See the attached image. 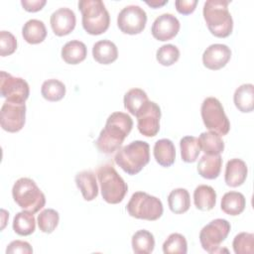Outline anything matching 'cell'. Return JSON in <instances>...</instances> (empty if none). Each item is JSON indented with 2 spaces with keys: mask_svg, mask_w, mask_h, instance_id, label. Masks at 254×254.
<instances>
[{
  "mask_svg": "<svg viewBox=\"0 0 254 254\" xmlns=\"http://www.w3.org/2000/svg\"><path fill=\"white\" fill-rule=\"evenodd\" d=\"M154 158L162 167H171L175 163L176 149L170 139H160L154 145Z\"/></svg>",
  "mask_w": 254,
  "mask_h": 254,
  "instance_id": "obj_19",
  "label": "cell"
},
{
  "mask_svg": "<svg viewBox=\"0 0 254 254\" xmlns=\"http://www.w3.org/2000/svg\"><path fill=\"white\" fill-rule=\"evenodd\" d=\"M75 184L83 198L87 201L93 200L98 194V187L95 174L92 171H82L76 174Z\"/></svg>",
  "mask_w": 254,
  "mask_h": 254,
  "instance_id": "obj_18",
  "label": "cell"
},
{
  "mask_svg": "<svg viewBox=\"0 0 254 254\" xmlns=\"http://www.w3.org/2000/svg\"><path fill=\"white\" fill-rule=\"evenodd\" d=\"M78 9L82 15V27L90 35H100L107 31L110 16L101 0H80Z\"/></svg>",
  "mask_w": 254,
  "mask_h": 254,
  "instance_id": "obj_4",
  "label": "cell"
},
{
  "mask_svg": "<svg viewBox=\"0 0 254 254\" xmlns=\"http://www.w3.org/2000/svg\"><path fill=\"white\" fill-rule=\"evenodd\" d=\"M227 0H207L203 5V18L208 30L217 38L228 37L233 30V19Z\"/></svg>",
  "mask_w": 254,
  "mask_h": 254,
  "instance_id": "obj_2",
  "label": "cell"
},
{
  "mask_svg": "<svg viewBox=\"0 0 254 254\" xmlns=\"http://www.w3.org/2000/svg\"><path fill=\"white\" fill-rule=\"evenodd\" d=\"M180 21L176 16L170 13H164L155 19L151 32L156 40L165 42L175 38L180 31Z\"/></svg>",
  "mask_w": 254,
  "mask_h": 254,
  "instance_id": "obj_14",
  "label": "cell"
},
{
  "mask_svg": "<svg viewBox=\"0 0 254 254\" xmlns=\"http://www.w3.org/2000/svg\"><path fill=\"white\" fill-rule=\"evenodd\" d=\"M230 228L231 225L226 219L216 218L211 220L199 232V241L202 248L210 254L227 252L226 249H220V244L227 238Z\"/></svg>",
  "mask_w": 254,
  "mask_h": 254,
  "instance_id": "obj_9",
  "label": "cell"
},
{
  "mask_svg": "<svg viewBox=\"0 0 254 254\" xmlns=\"http://www.w3.org/2000/svg\"><path fill=\"white\" fill-rule=\"evenodd\" d=\"M46 0H22L23 8L28 12H38L46 5Z\"/></svg>",
  "mask_w": 254,
  "mask_h": 254,
  "instance_id": "obj_41",
  "label": "cell"
},
{
  "mask_svg": "<svg viewBox=\"0 0 254 254\" xmlns=\"http://www.w3.org/2000/svg\"><path fill=\"white\" fill-rule=\"evenodd\" d=\"M17 49V39L7 31L0 32V55L6 57L12 55Z\"/></svg>",
  "mask_w": 254,
  "mask_h": 254,
  "instance_id": "obj_38",
  "label": "cell"
},
{
  "mask_svg": "<svg viewBox=\"0 0 254 254\" xmlns=\"http://www.w3.org/2000/svg\"><path fill=\"white\" fill-rule=\"evenodd\" d=\"M233 101L236 108L243 112L248 113L253 111L254 108V85L252 83H244L236 88Z\"/></svg>",
  "mask_w": 254,
  "mask_h": 254,
  "instance_id": "obj_23",
  "label": "cell"
},
{
  "mask_svg": "<svg viewBox=\"0 0 254 254\" xmlns=\"http://www.w3.org/2000/svg\"><path fill=\"white\" fill-rule=\"evenodd\" d=\"M180 58L179 49L172 44H166L160 47L156 53V59L162 65L170 66L178 62Z\"/></svg>",
  "mask_w": 254,
  "mask_h": 254,
  "instance_id": "obj_36",
  "label": "cell"
},
{
  "mask_svg": "<svg viewBox=\"0 0 254 254\" xmlns=\"http://www.w3.org/2000/svg\"><path fill=\"white\" fill-rule=\"evenodd\" d=\"M0 93L8 101L25 103L30 94V87L24 78L13 76L2 70L0 72Z\"/></svg>",
  "mask_w": 254,
  "mask_h": 254,
  "instance_id": "obj_11",
  "label": "cell"
},
{
  "mask_svg": "<svg viewBox=\"0 0 254 254\" xmlns=\"http://www.w3.org/2000/svg\"><path fill=\"white\" fill-rule=\"evenodd\" d=\"M36 229V220L34 213L23 210L18 212L13 219V230L21 236L32 234Z\"/></svg>",
  "mask_w": 254,
  "mask_h": 254,
  "instance_id": "obj_30",
  "label": "cell"
},
{
  "mask_svg": "<svg viewBox=\"0 0 254 254\" xmlns=\"http://www.w3.org/2000/svg\"><path fill=\"white\" fill-rule=\"evenodd\" d=\"M145 3H146L147 5H149L150 7L156 9V8L162 7V6H164L165 4H167V3H168V0H162V1H160V0H151V1H146Z\"/></svg>",
  "mask_w": 254,
  "mask_h": 254,
  "instance_id": "obj_42",
  "label": "cell"
},
{
  "mask_svg": "<svg viewBox=\"0 0 254 254\" xmlns=\"http://www.w3.org/2000/svg\"><path fill=\"white\" fill-rule=\"evenodd\" d=\"M139 132L146 137H154L160 130L161 108L154 102L148 100L135 115Z\"/></svg>",
  "mask_w": 254,
  "mask_h": 254,
  "instance_id": "obj_12",
  "label": "cell"
},
{
  "mask_svg": "<svg viewBox=\"0 0 254 254\" xmlns=\"http://www.w3.org/2000/svg\"><path fill=\"white\" fill-rule=\"evenodd\" d=\"M93 59L101 64H109L118 58V50L116 45L109 40H101L96 42L92 47Z\"/></svg>",
  "mask_w": 254,
  "mask_h": 254,
  "instance_id": "obj_20",
  "label": "cell"
},
{
  "mask_svg": "<svg viewBox=\"0 0 254 254\" xmlns=\"http://www.w3.org/2000/svg\"><path fill=\"white\" fill-rule=\"evenodd\" d=\"M7 254H31L33 253V248L27 241L22 240H14L6 248Z\"/></svg>",
  "mask_w": 254,
  "mask_h": 254,
  "instance_id": "obj_39",
  "label": "cell"
},
{
  "mask_svg": "<svg viewBox=\"0 0 254 254\" xmlns=\"http://www.w3.org/2000/svg\"><path fill=\"white\" fill-rule=\"evenodd\" d=\"M97 179L100 185L102 198L111 204L123 200L128 190V186L111 165H102L97 169Z\"/></svg>",
  "mask_w": 254,
  "mask_h": 254,
  "instance_id": "obj_5",
  "label": "cell"
},
{
  "mask_svg": "<svg viewBox=\"0 0 254 254\" xmlns=\"http://www.w3.org/2000/svg\"><path fill=\"white\" fill-rule=\"evenodd\" d=\"M147 23V14L138 5L124 7L117 16V25L120 31L128 35H136L143 32Z\"/></svg>",
  "mask_w": 254,
  "mask_h": 254,
  "instance_id": "obj_10",
  "label": "cell"
},
{
  "mask_svg": "<svg viewBox=\"0 0 254 254\" xmlns=\"http://www.w3.org/2000/svg\"><path fill=\"white\" fill-rule=\"evenodd\" d=\"M38 226L44 233H52L60 221L59 212L53 208H47L40 212L37 218Z\"/></svg>",
  "mask_w": 254,
  "mask_h": 254,
  "instance_id": "obj_35",
  "label": "cell"
},
{
  "mask_svg": "<svg viewBox=\"0 0 254 254\" xmlns=\"http://www.w3.org/2000/svg\"><path fill=\"white\" fill-rule=\"evenodd\" d=\"M126 209L130 216L149 221L159 219L164 211L162 201L144 191L134 192L126 205Z\"/></svg>",
  "mask_w": 254,
  "mask_h": 254,
  "instance_id": "obj_7",
  "label": "cell"
},
{
  "mask_svg": "<svg viewBox=\"0 0 254 254\" xmlns=\"http://www.w3.org/2000/svg\"><path fill=\"white\" fill-rule=\"evenodd\" d=\"M200 150L206 155H220L224 150V142L215 132H202L198 138Z\"/></svg>",
  "mask_w": 254,
  "mask_h": 254,
  "instance_id": "obj_27",
  "label": "cell"
},
{
  "mask_svg": "<svg viewBox=\"0 0 254 254\" xmlns=\"http://www.w3.org/2000/svg\"><path fill=\"white\" fill-rule=\"evenodd\" d=\"M50 23L55 35L59 37L68 35L71 31H73L76 24L75 14L69 8H59L51 15Z\"/></svg>",
  "mask_w": 254,
  "mask_h": 254,
  "instance_id": "obj_16",
  "label": "cell"
},
{
  "mask_svg": "<svg viewBox=\"0 0 254 254\" xmlns=\"http://www.w3.org/2000/svg\"><path fill=\"white\" fill-rule=\"evenodd\" d=\"M133 127L132 118L124 112H113L106 120L104 128L95 142L97 149L104 154L118 151Z\"/></svg>",
  "mask_w": 254,
  "mask_h": 254,
  "instance_id": "obj_1",
  "label": "cell"
},
{
  "mask_svg": "<svg viewBox=\"0 0 254 254\" xmlns=\"http://www.w3.org/2000/svg\"><path fill=\"white\" fill-rule=\"evenodd\" d=\"M165 254H186L188 252V243L184 235L172 233L168 236L163 244Z\"/></svg>",
  "mask_w": 254,
  "mask_h": 254,
  "instance_id": "obj_34",
  "label": "cell"
},
{
  "mask_svg": "<svg viewBox=\"0 0 254 254\" xmlns=\"http://www.w3.org/2000/svg\"><path fill=\"white\" fill-rule=\"evenodd\" d=\"M231 58V50L223 44H212L202 54L203 65L209 69L217 70L226 65Z\"/></svg>",
  "mask_w": 254,
  "mask_h": 254,
  "instance_id": "obj_15",
  "label": "cell"
},
{
  "mask_svg": "<svg viewBox=\"0 0 254 254\" xmlns=\"http://www.w3.org/2000/svg\"><path fill=\"white\" fill-rule=\"evenodd\" d=\"M131 244L134 253L150 254L155 248V238L150 231L141 229L133 234Z\"/></svg>",
  "mask_w": 254,
  "mask_h": 254,
  "instance_id": "obj_29",
  "label": "cell"
},
{
  "mask_svg": "<svg viewBox=\"0 0 254 254\" xmlns=\"http://www.w3.org/2000/svg\"><path fill=\"white\" fill-rule=\"evenodd\" d=\"M248 174V168L244 161L241 159H231L226 163L224 180L228 187L236 188L241 186Z\"/></svg>",
  "mask_w": 254,
  "mask_h": 254,
  "instance_id": "obj_17",
  "label": "cell"
},
{
  "mask_svg": "<svg viewBox=\"0 0 254 254\" xmlns=\"http://www.w3.org/2000/svg\"><path fill=\"white\" fill-rule=\"evenodd\" d=\"M196 0H177L175 2L176 9L183 15H189L192 13L196 7Z\"/></svg>",
  "mask_w": 254,
  "mask_h": 254,
  "instance_id": "obj_40",
  "label": "cell"
},
{
  "mask_svg": "<svg viewBox=\"0 0 254 254\" xmlns=\"http://www.w3.org/2000/svg\"><path fill=\"white\" fill-rule=\"evenodd\" d=\"M168 204L172 212L176 214L185 213L190 206L189 191L183 188L173 190L168 196Z\"/></svg>",
  "mask_w": 254,
  "mask_h": 254,
  "instance_id": "obj_28",
  "label": "cell"
},
{
  "mask_svg": "<svg viewBox=\"0 0 254 254\" xmlns=\"http://www.w3.org/2000/svg\"><path fill=\"white\" fill-rule=\"evenodd\" d=\"M182 160L186 163H193L196 161L200 153V145L198 138L194 136H186L180 141Z\"/></svg>",
  "mask_w": 254,
  "mask_h": 254,
  "instance_id": "obj_31",
  "label": "cell"
},
{
  "mask_svg": "<svg viewBox=\"0 0 254 254\" xmlns=\"http://www.w3.org/2000/svg\"><path fill=\"white\" fill-rule=\"evenodd\" d=\"M114 161L128 175H136L150 161V146L145 141H133L116 152Z\"/></svg>",
  "mask_w": 254,
  "mask_h": 254,
  "instance_id": "obj_3",
  "label": "cell"
},
{
  "mask_svg": "<svg viewBox=\"0 0 254 254\" xmlns=\"http://www.w3.org/2000/svg\"><path fill=\"white\" fill-rule=\"evenodd\" d=\"M41 93L48 101H59L65 95V85L59 79L51 78L43 82Z\"/></svg>",
  "mask_w": 254,
  "mask_h": 254,
  "instance_id": "obj_33",
  "label": "cell"
},
{
  "mask_svg": "<svg viewBox=\"0 0 254 254\" xmlns=\"http://www.w3.org/2000/svg\"><path fill=\"white\" fill-rule=\"evenodd\" d=\"M63 60L68 64H77L85 60L87 49L84 43L72 40L64 45L61 52Z\"/></svg>",
  "mask_w": 254,
  "mask_h": 254,
  "instance_id": "obj_22",
  "label": "cell"
},
{
  "mask_svg": "<svg viewBox=\"0 0 254 254\" xmlns=\"http://www.w3.org/2000/svg\"><path fill=\"white\" fill-rule=\"evenodd\" d=\"M246 206L245 196L238 191H228L221 198V209L226 214L236 216L240 214Z\"/></svg>",
  "mask_w": 254,
  "mask_h": 254,
  "instance_id": "obj_26",
  "label": "cell"
},
{
  "mask_svg": "<svg viewBox=\"0 0 254 254\" xmlns=\"http://www.w3.org/2000/svg\"><path fill=\"white\" fill-rule=\"evenodd\" d=\"M0 122L2 129L7 132L20 131L26 122V104L6 100L0 110Z\"/></svg>",
  "mask_w": 254,
  "mask_h": 254,
  "instance_id": "obj_13",
  "label": "cell"
},
{
  "mask_svg": "<svg viewBox=\"0 0 254 254\" xmlns=\"http://www.w3.org/2000/svg\"><path fill=\"white\" fill-rule=\"evenodd\" d=\"M222 158L220 155H206L204 154L198 161L197 172L207 180L216 179L221 171Z\"/></svg>",
  "mask_w": 254,
  "mask_h": 254,
  "instance_id": "obj_21",
  "label": "cell"
},
{
  "mask_svg": "<svg viewBox=\"0 0 254 254\" xmlns=\"http://www.w3.org/2000/svg\"><path fill=\"white\" fill-rule=\"evenodd\" d=\"M22 36L29 44L36 45L42 43L47 37V29L44 22L38 19L27 21L22 28Z\"/></svg>",
  "mask_w": 254,
  "mask_h": 254,
  "instance_id": "obj_25",
  "label": "cell"
},
{
  "mask_svg": "<svg viewBox=\"0 0 254 254\" xmlns=\"http://www.w3.org/2000/svg\"><path fill=\"white\" fill-rule=\"evenodd\" d=\"M200 114L205 127L220 136L226 135L230 130V122L224 112L220 101L215 97H206L200 107Z\"/></svg>",
  "mask_w": 254,
  "mask_h": 254,
  "instance_id": "obj_8",
  "label": "cell"
},
{
  "mask_svg": "<svg viewBox=\"0 0 254 254\" xmlns=\"http://www.w3.org/2000/svg\"><path fill=\"white\" fill-rule=\"evenodd\" d=\"M193 202L197 209L202 211L211 210L216 203V192L212 187L200 185L193 191Z\"/></svg>",
  "mask_w": 254,
  "mask_h": 254,
  "instance_id": "obj_24",
  "label": "cell"
},
{
  "mask_svg": "<svg viewBox=\"0 0 254 254\" xmlns=\"http://www.w3.org/2000/svg\"><path fill=\"white\" fill-rule=\"evenodd\" d=\"M236 254H252L254 252V234L241 232L237 234L232 242Z\"/></svg>",
  "mask_w": 254,
  "mask_h": 254,
  "instance_id": "obj_37",
  "label": "cell"
},
{
  "mask_svg": "<svg viewBox=\"0 0 254 254\" xmlns=\"http://www.w3.org/2000/svg\"><path fill=\"white\" fill-rule=\"evenodd\" d=\"M14 201L24 210L38 212L45 206L46 196L37 184L30 178H20L12 188Z\"/></svg>",
  "mask_w": 254,
  "mask_h": 254,
  "instance_id": "obj_6",
  "label": "cell"
},
{
  "mask_svg": "<svg viewBox=\"0 0 254 254\" xmlns=\"http://www.w3.org/2000/svg\"><path fill=\"white\" fill-rule=\"evenodd\" d=\"M147 93L141 88H132L124 95V107L132 115H136L139 109L148 101Z\"/></svg>",
  "mask_w": 254,
  "mask_h": 254,
  "instance_id": "obj_32",
  "label": "cell"
}]
</instances>
